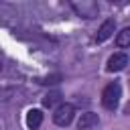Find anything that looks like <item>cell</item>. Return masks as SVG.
<instances>
[{
  "label": "cell",
  "mask_w": 130,
  "mask_h": 130,
  "mask_svg": "<svg viewBox=\"0 0 130 130\" xmlns=\"http://www.w3.org/2000/svg\"><path fill=\"white\" fill-rule=\"evenodd\" d=\"M120 95H122L120 83H116V81L114 83H108L104 87V91H102V106L106 110H116V106L120 102Z\"/></svg>",
  "instance_id": "1"
},
{
  "label": "cell",
  "mask_w": 130,
  "mask_h": 130,
  "mask_svg": "<svg viewBox=\"0 0 130 130\" xmlns=\"http://www.w3.org/2000/svg\"><path fill=\"white\" fill-rule=\"evenodd\" d=\"M73 114H75V108L71 104H59L55 108V114H53V122L57 126H69L71 120H73Z\"/></svg>",
  "instance_id": "2"
},
{
  "label": "cell",
  "mask_w": 130,
  "mask_h": 130,
  "mask_svg": "<svg viewBox=\"0 0 130 130\" xmlns=\"http://www.w3.org/2000/svg\"><path fill=\"white\" fill-rule=\"evenodd\" d=\"M73 10L83 16V18H93L98 14V4L91 0H83V2H73Z\"/></svg>",
  "instance_id": "3"
},
{
  "label": "cell",
  "mask_w": 130,
  "mask_h": 130,
  "mask_svg": "<svg viewBox=\"0 0 130 130\" xmlns=\"http://www.w3.org/2000/svg\"><path fill=\"white\" fill-rule=\"evenodd\" d=\"M126 65H128V55H126V53H114V55L108 59L106 69H108L110 73H114V71H122Z\"/></svg>",
  "instance_id": "4"
},
{
  "label": "cell",
  "mask_w": 130,
  "mask_h": 130,
  "mask_svg": "<svg viewBox=\"0 0 130 130\" xmlns=\"http://www.w3.org/2000/svg\"><path fill=\"white\" fill-rule=\"evenodd\" d=\"M98 124H100L98 114L85 112V114H81V118H79V122H77V130H93Z\"/></svg>",
  "instance_id": "5"
},
{
  "label": "cell",
  "mask_w": 130,
  "mask_h": 130,
  "mask_svg": "<svg viewBox=\"0 0 130 130\" xmlns=\"http://www.w3.org/2000/svg\"><path fill=\"white\" fill-rule=\"evenodd\" d=\"M114 28H116V22L112 20V18H108L102 26H100V30H98V35H95V41L98 43H104V41H108L112 35H114Z\"/></svg>",
  "instance_id": "6"
},
{
  "label": "cell",
  "mask_w": 130,
  "mask_h": 130,
  "mask_svg": "<svg viewBox=\"0 0 130 130\" xmlns=\"http://www.w3.org/2000/svg\"><path fill=\"white\" fill-rule=\"evenodd\" d=\"M41 122H43L41 110H30V112L26 114V126H28L30 130H37V128L41 126Z\"/></svg>",
  "instance_id": "7"
},
{
  "label": "cell",
  "mask_w": 130,
  "mask_h": 130,
  "mask_svg": "<svg viewBox=\"0 0 130 130\" xmlns=\"http://www.w3.org/2000/svg\"><path fill=\"white\" fill-rule=\"evenodd\" d=\"M116 45L118 47H130V28H124V30H120L118 35H116Z\"/></svg>",
  "instance_id": "8"
},
{
  "label": "cell",
  "mask_w": 130,
  "mask_h": 130,
  "mask_svg": "<svg viewBox=\"0 0 130 130\" xmlns=\"http://www.w3.org/2000/svg\"><path fill=\"white\" fill-rule=\"evenodd\" d=\"M59 98H61V93H59V91H49V93L43 98V106H47V108H53V106L59 102Z\"/></svg>",
  "instance_id": "9"
},
{
  "label": "cell",
  "mask_w": 130,
  "mask_h": 130,
  "mask_svg": "<svg viewBox=\"0 0 130 130\" xmlns=\"http://www.w3.org/2000/svg\"><path fill=\"white\" fill-rule=\"evenodd\" d=\"M57 81H61V75H59V73H57V75H49V77L39 79V83H45V85H53V83H57Z\"/></svg>",
  "instance_id": "10"
},
{
  "label": "cell",
  "mask_w": 130,
  "mask_h": 130,
  "mask_svg": "<svg viewBox=\"0 0 130 130\" xmlns=\"http://www.w3.org/2000/svg\"><path fill=\"white\" fill-rule=\"evenodd\" d=\"M0 69H2V63H0Z\"/></svg>",
  "instance_id": "11"
}]
</instances>
